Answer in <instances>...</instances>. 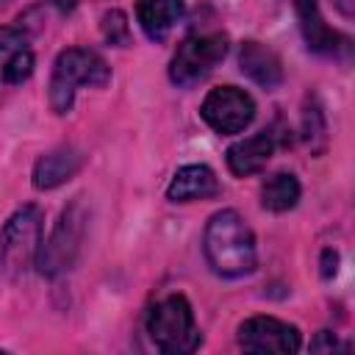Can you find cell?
Returning a JSON list of instances; mask_svg holds the SVG:
<instances>
[{
	"label": "cell",
	"instance_id": "obj_3",
	"mask_svg": "<svg viewBox=\"0 0 355 355\" xmlns=\"http://www.w3.org/2000/svg\"><path fill=\"white\" fill-rule=\"evenodd\" d=\"M147 333H150L153 344L169 355L194 352L200 347V333L194 324L191 305L180 294H172V297H164L161 302H155V308L147 316Z\"/></svg>",
	"mask_w": 355,
	"mask_h": 355
},
{
	"label": "cell",
	"instance_id": "obj_11",
	"mask_svg": "<svg viewBox=\"0 0 355 355\" xmlns=\"http://www.w3.org/2000/svg\"><path fill=\"white\" fill-rule=\"evenodd\" d=\"M33 72V50L17 28H0V80L22 83Z\"/></svg>",
	"mask_w": 355,
	"mask_h": 355
},
{
	"label": "cell",
	"instance_id": "obj_16",
	"mask_svg": "<svg viewBox=\"0 0 355 355\" xmlns=\"http://www.w3.org/2000/svg\"><path fill=\"white\" fill-rule=\"evenodd\" d=\"M297 200H300V180L291 172H277L261 186V205L266 211H275V214L291 211Z\"/></svg>",
	"mask_w": 355,
	"mask_h": 355
},
{
	"label": "cell",
	"instance_id": "obj_2",
	"mask_svg": "<svg viewBox=\"0 0 355 355\" xmlns=\"http://www.w3.org/2000/svg\"><path fill=\"white\" fill-rule=\"evenodd\" d=\"M111 78L108 64L86 47H69L55 58L50 78V105L55 114H67L78 86H105Z\"/></svg>",
	"mask_w": 355,
	"mask_h": 355
},
{
	"label": "cell",
	"instance_id": "obj_14",
	"mask_svg": "<svg viewBox=\"0 0 355 355\" xmlns=\"http://www.w3.org/2000/svg\"><path fill=\"white\" fill-rule=\"evenodd\" d=\"M83 164V155L75 147H58L47 155H42L33 166V186L36 189H55L64 180H69Z\"/></svg>",
	"mask_w": 355,
	"mask_h": 355
},
{
	"label": "cell",
	"instance_id": "obj_9",
	"mask_svg": "<svg viewBox=\"0 0 355 355\" xmlns=\"http://www.w3.org/2000/svg\"><path fill=\"white\" fill-rule=\"evenodd\" d=\"M275 147H277V133H275L272 128L258 130V133H252V136L236 141V144L227 150V166H230V172L239 175V178H247V175H252V172H261V169L266 166V161L272 158Z\"/></svg>",
	"mask_w": 355,
	"mask_h": 355
},
{
	"label": "cell",
	"instance_id": "obj_7",
	"mask_svg": "<svg viewBox=\"0 0 355 355\" xmlns=\"http://www.w3.org/2000/svg\"><path fill=\"white\" fill-rule=\"evenodd\" d=\"M300 344V330L275 316H252L239 327V347L252 355H288Z\"/></svg>",
	"mask_w": 355,
	"mask_h": 355
},
{
	"label": "cell",
	"instance_id": "obj_19",
	"mask_svg": "<svg viewBox=\"0 0 355 355\" xmlns=\"http://www.w3.org/2000/svg\"><path fill=\"white\" fill-rule=\"evenodd\" d=\"M336 266H338V255L333 250H324L322 252V277H333Z\"/></svg>",
	"mask_w": 355,
	"mask_h": 355
},
{
	"label": "cell",
	"instance_id": "obj_15",
	"mask_svg": "<svg viewBox=\"0 0 355 355\" xmlns=\"http://www.w3.org/2000/svg\"><path fill=\"white\" fill-rule=\"evenodd\" d=\"M136 17L141 31L161 42L183 17V0H136Z\"/></svg>",
	"mask_w": 355,
	"mask_h": 355
},
{
	"label": "cell",
	"instance_id": "obj_5",
	"mask_svg": "<svg viewBox=\"0 0 355 355\" xmlns=\"http://www.w3.org/2000/svg\"><path fill=\"white\" fill-rule=\"evenodd\" d=\"M225 53H227V36L219 31L186 36L169 64L172 83L183 86V89L197 86L200 80H205L214 72V67L225 58Z\"/></svg>",
	"mask_w": 355,
	"mask_h": 355
},
{
	"label": "cell",
	"instance_id": "obj_13",
	"mask_svg": "<svg viewBox=\"0 0 355 355\" xmlns=\"http://www.w3.org/2000/svg\"><path fill=\"white\" fill-rule=\"evenodd\" d=\"M219 194V180L216 175L202 166V164H189L180 166L166 189V197L172 202H191V200H208Z\"/></svg>",
	"mask_w": 355,
	"mask_h": 355
},
{
	"label": "cell",
	"instance_id": "obj_1",
	"mask_svg": "<svg viewBox=\"0 0 355 355\" xmlns=\"http://www.w3.org/2000/svg\"><path fill=\"white\" fill-rule=\"evenodd\" d=\"M202 250L211 269L222 277H241L255 269V239L244 216L236 211H219L208 219Z\"/></svg>",
	"mask_w": 355,
	"mask_h": 355
},
{
	"label": "cell",
	"instance_id": "obj_4",
	"mask_svg": "<svg viewBox=\"0 0 355 355\" xmlns=\"http://www.w3.org/2000/svg\"><path fill=\"white\" fill-rule=\"evenodd\" d=\"M42 244V211L36 205H22L0 230V272L17 277L36 261Z\"/></svg>",
	"mask_w": 355,
	"mask_h": 355
},
{
	"label": "cell",
	"instance_id": "obj_12",
	"mask_svg": "<svg viewBox=\"0 0 355 355\" xmlns=\"http://www.w3.org/2000/svg\"><path fill=\"white\" fill-rule=\"evenodd\" d=\"M239 64H241V72L258 83L261 89H277L283 83V64L280 58L261 42H244L241 50H239Z\"/></svg>",
	"mask_w": 355,
	"mask_h": 355
},
{
	"label": "cell",
	"instance_id": "obj_8",
	"mask_svg": "<svg viewBox=\"0 0 355 355\" xmlns=\"http://www.w3.org/2000/svg\"><path fill=\"white\" fill-rule=\"evenodd\" d=\"M200 114L216 133H241L255 116V103L236 86H219L208 92Z\"/></svg>",
	"mask_w": 355,
	"mask_h": 355
},
{
	"label": "cell",
	"instance_id": "obj_17",
	"mask_svg": "<svg viewBox=\"0 0 355 355\" xmlns=\"http://www.w3.org/2000/svg\"><path fill=\"white\" fill-rule=\"evenodd\" d=\"M100 28H103L105 42H111V44H116V47L130 44V28H128V17H125L122 11H116V8H114V11H105Z\"/></svg>",
	"mask_w": 355,
	"mask_h": 355
},
{
	"label": "cell",
	"instance_id": "obj_18",
	"mask_svg": "<svg viewBox=\"0 0 355 355\" xmlns=\"http://www.w3.org/2000/svg\"><path fill=\"white\" fill-rule=\"evenodd\" d=\"M338 347V341H336V336L330 333V330H322L319 336H316V341H311V349L313 352H333Z\"/></svg>",
	"mask_w": 355,
	"mask_h": 355
},
{
	"label": "cell",
	"instance_id": "obj_10",
	"mask_svg": "<svg viewBox=\"0 0 355 355\" xmlns=\"http://www.w3.org/2000/svg\"><path fill=\"white\" fill-rule=\"evenodd\" d=\"M294 11H297L300 31H302V39H305L308 50L319 53V55H336L338 47L344 44V39L324 22V17L319 11V3L316 0H294Z\"/></svg>",
	"mask_w": 355,
	"mask_h": 355
},
{
	"label": "cell",
	"instance_id": "obj_20",
	"mask_svg": "<svg viewBox=\"0 0 355 355\" xmlns=\"http://www.w3.org/2000/svg\"><path fill=\"white\" fill-rule=\"evenodd\" d=\"M53 8H58L61 14H69V11H75V6H78V0H47Z\"/></svg>",
	"mask_w": 355,
	"mask_h": 355
},
{
	"label": "cell",
	"instance_id": "obj_6",
	"mask_svg": "<svg viewBox=\"0 0 355 355\" xmlns=\"http://www.w3.org/2000/svg\"><path fill=\"white\" fill-rule=\"evenodd\" d=\"M83 230H86L83 205L72 202L69 208H64V214L55 222L50 239L44 244H39V252H36L39 272L47 275V277H55V275L67 272L78 258V250H80V241H83Z\"/></svg>",
	"mask_w": 355,
	"mask_h": 355
}]
</instances>
